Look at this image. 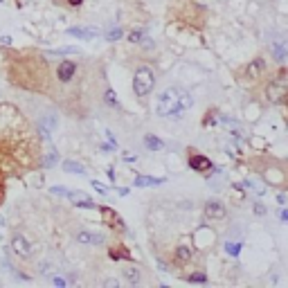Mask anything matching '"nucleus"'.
Returning a JSON list of instances; mask_svg holds the SVG:
<instances>
[{"mask_svg":"<svg viewBox=\"0 0 288 288\" xmlns=\"http://www.w3.org/2000/svg\"><path fill=\"white\" fill-rule=\"evenodd\" d=\"M191 108V95L187 90L169 88L158 97V115L160 117H178Z\"/></svg>","mask_w":288,"mask_h":288,"instance_id":"obj_1","label":"nucleus"},{"mask_svg":"<svg viewBox=\"0 0 288 288\" xmlns=\"http://www.w3.org/2000/svg\"><path fill=\"white\" fill-rule=\"evenodd\" d=\"M153 86H156V74H153V70L149 65H140L135 70V74H133V90H135V95L140 99L147 97L153 90Z\"/></svg>","mask_w":288,"mask_h":288,"instance_id":"obj_2","label":"nucleus"},{"mask_svg":"<svg viewBox=\"0 0 288 288\" xmlns=\"http://www.w3.org/2000/svg\"><path fill=\"white\" fill-rule=\"evenodd\" d=\"M9 245H11V252L18 254V257H23V259H27L32 254V243L27 241V236H23V234H14V236H11Z\"/></svg>","mask_w":288,"mask_h":288,"instance_id":"obj_3","label":"nucleus"},{"mask_svg":"<svg viewBox=\"0 0 288 288\" xmlns=\"http://www.w3.org/2000/svg\"><path fill=\"white\" fill-rule=\"evenodd\" d=\"M270 52L277 61L288 59V39L286 36H273L270 39Z\"/></svg>","mask_w":288,"mask_h":288,"instance_id":"obj_4","label":"nucleus"},{"mask_svg":"<svg viewBox=\"0 0 288 288\" xmlns=\"http://www.w3.org/2000/svg\"><path fill=\"white\" fill-rule=\"evenodd\" d=\"M57 126H59V117H57V113H54V111H45L43 115L39 117V122H36V128H39V131H50V133H52Z\"/></svg>","mask_w":288,"mask_h":288,"instance_id":"obj_5","label":"nucleus"},{"mask_svg":"<svg viewBox=\"0 0 288 288\" xmlns=\"http://www.w3.org/2000/svg\"><path fill=\"white\" fill-rule=\"evenodd\" d=\"M205 216L210 221H221V219H225V207H223V203L221 200H207L205 203Z\"/></svg>","mask_w":288,"mask_h":288,"instance_id":"obj_6","label":"nucleus"},{"mask_svg":"<svg viewBox=\"0 0 288 288\" xmlns=\"http://www.w3.org/2000/svg\"><path fill=\"white\" fill-rule=\"evenodd\" d=\"M77 241H79V243L102 245L106 239H104V234H99V232H88V230H81V232H77Z\"/></svg>","mask_w":288,"mask_h":288,"instance_id":"obj_7","label":"nucleus"},{"mask_svg":"<svg viewBox=\"0 0 288 288\" xmlns=\"http://www.w3.org/2000/svg\"><path fill=\"white\" fill-rule=\"evenodd\" d=\"M74 72H77V65H74L72 61H63V63L57 68V79L63 81V83H68L70 79L74 77Z\"/></svg>","mask_w":288,"mask_h":288,"instance_id":"obj_8","label":"nucleus"},{"mask_svg":"<svg viewBox=\"0 0 288 288\" xmlns=\"http://www.w3.org/2000/svg\"><path fill=\"white\" fill-rule=\"evenodd\" d=\"M99 212L104 214V219H106V223L111 225V228H117V230H126L122 223V219H119V214L115 210H111V207H99Z\"/></svg>","mask_w":288,"mask_h":288,"instance_id":"obj_9","label":"nucleus"},{"mask_svg":"<svg viewBox=\"0 0 288 288\" xmlns=\"http://www.w3.org/2000/svg\"><path fill=\"white\" fill-rule=\"evenodd\" d=\"M189 167L194 171H210L214 165H212L210 158H205V156H200V153H198V156H191L189 158Z\"/></svg>","mask_w":288,"mask_h":288,"instance_id":"obj_10","label":"nucleus"},{"mask_svg":"<svg viewBox=\"0 0 288 288\" xmlns=\"http://www.w3.org/2000/svg\"><path fill=\"white\" fill-rule=\"evenodd\" d=\"M45 149H48V153L43 156V167H45V169H50V167H54L57 162H59V153H57V149L52 147V140L45 142Z\"/></svg>","mask_w":288,"mask_h":288,"instance_id":"obj_11","label":"nucleus"},{"mask_svg":"<svg viewBox=\"0 0 288 288\" xmlns=\"http://www.w3.org/2000/svg\"><path fill=\"white\" fill-rule=\"evenodd\" d=\"M68 34L70 36H77V39H86V41H88V39H95L99 32L95 30V27H70Z\"/></svg>","mask_w":288,"mask_h":288,"instance_id":"obj_12","label":"nucleus"},{"mask_svg":"<svg viewBox=\"0 0 288 288\" xmlns=\"http://www.w3.org/2000/svg\"><path fill=\"white\" fill-rule=\"evenodd\" d=\"M286 93H288V88H284V86H279V83H270L268 86V99L270 102H282Z\"/></svg>","mask_w":288,"mask_h":288,"instance_id":"obj_13","label":"nucleus"},{"mask_svg":"<svg viewBox=\"0 0 288 288\" xmlns=\"http://www.w3.org/2000/svg\"><path fill=\"white\" fill-rule=\"evenodd\" d=\"M165 182V178H153V176H137L135 187H158Z\"/></svg>","mask_w":288,"mask_h":288,"instance_id":"obj_14","label":"nucleus"},{"mask_svg":"<svg viewBox=\"0 0 288 288\" xmlns=\"http://www.w3.org/2000/svg\"><path fill=\"white\" fill-rule=\"evenodd\" d=\"M189 259H191V250L187 248V245H180V248H176V254H173V261H176L178 266L187 264Z\"/></svg>","mask_w":288,"mask_h":288,"instance_id":"obj_15","label":"nucleus"},{"mask_svg":"<svg viewBox=\"0 0 288 288\" xmlns=\"http://www.w3.org/2000/svg\"><path fill=\"white\" fill-rule=\"evenodd\" d=\"M144 144H147L149 151H162L165 149V142L156 135H144Z\"/></svg>","mask_w":288,"mask_h":288,"instance_id":"obj_16","label":"nucleus"},{"mask_svg":"<svg viewBox=\"0 0 288 288\" xmlns=\"http://www.w3.org/2000/svg\"><path fill=\"white\" fill-rule=\"evenodd\" d=\"M122 275H124V279H126L128 284H140V270L135 268V266H126V268L122 270Z\"/></svg>","mask_w":288,"mask_h":288,"instance_id":"obj_17","label":"nucleus"},{"mask_svg":"<svg viewBox=\"0 0 288 288\" xmlns=\"http://www.w3.org/2000/svg\"><path fill=\"white\" fill-rule=\"evenodd\" d=\"M63 171H68V173H79V176H83V173H86V167L79 165V162H74V160H65V162H63Z\"/></svg>","mask_w":288,"mask_h":288,"instance_id":"obj_18","label":"nucleus"},{"mask_svg":"<svg viewBox=\"0 0 288 288\" xmlns=\"http://www.w3.org/2000/svg\"><path fill=\"white\" fill-rule=\"evenodd\" d=\"M261 72H264V61H261V59H254L252 63L248 65V74H250V77H259Z\"/></svg>","mask_w":288,"mask_h":288,"instance_id":"obj_19","label":"nucleus"},{"mask_svg":"<svg viewBox=\"0 0 288 288\" xmlns=\"http://www.w3.org/2000/svg\"><path fill=\"white\" fill-rule=\"evenodd\" d=\"M104 102L111 104L113 108H119V102H117V97H115V93H113V90H106V93H104Z\"/></svg>","mask_w":288,"mask_h":288,"instance_id":"obj_20","label":"nucleus"},{"mask_svg":"<svg viewBox=\"0 0 288 288\" xmlns=\"http://www.w3.org/2000/svg\"><path fill=\"white\" fill-rule=\"evenodd\" d=\"M52 57H65V54H77V48H59V50H52Z\"/></svg>","mask_w":288,"mask_h":288,"instance_id":"obj_21","label":"nucleus"},{"mask_svg":"<svg viewBox=\"0 0 288 288\" xmlns=\"http://www.w3.org/2000/svg\"><path fill=\"white\" fill-rule=\"evenodd\" d=\"M187 282H191V284H205L207 277H205V273H194V275H189V277H187Z\"/></svg>","mask_w":288,"mask_h":288,"instance_id":"obj_22","label":"nucleus"},{"mask_svg":"<svg viewBox=\"0 0 288 288\" xmlns=\"http://www.w3.org/2000/svg\"><path fill=\"white\" fill-rule=\"evenodd\" d=\"M142 39H144V32L142 30H133L131 34H128V41H131V43H142Z\"/></svg>","mask_w":288,"mask_h":288,"instance_id":"obj_23","label":"nucleus"},{"mask_svg":"<svg viewBox=\"0 0 288 288\" xmlns=\"http://www.w3.org/2000/svg\"><path fill=\"white\" fill-rule=\"evenodd\" d=\"M50 191H52L54 196H68V194H70V189H68V187H52V189H50Z\"/></svg>","mask_w":288,"mask_h":288,"instance_id":"obj_24","label":"nucleus"},{"mask_svg":"<svg viewBox=\"0 0 288 288\" xmlns=\"http://www.w3.org/2000/svg\"><path fill=\"white\" fill-rule=\"evenodd\" d=\"M106 39L108 41H119V39H122V30H111L106 34Z\"/></svg>","mask_w":288,"mask_h":288,"instance_id":"obj_25","label":"nucleus"},{"mask_svg":"<svg viewBox=\"0 0 288 288\" xmlns=\"http://www.w3.org/2000/svg\"><path fill=\"white\" fill-rule=\"evenodd\" d=\"M239 250H241L239 243H228V252L232 254V257H236V254H239Z\"/></svg>","mask_w":288,"mask_h":288,"instance_id":"obj_26","label":"nucleus"},{"mask_svg":"<svg viewBox=\"0 0 288 288\" xmlns=\"http://www.w3.org/2000/svg\"><path fill=\"white\" fill-rule=\"evenodd\" d=\"M254 212H257L259 216H264V214H266V210H264V205H261V203H257V205H254Z\"/></svg>","mask_w":288,"mask_h":288,"instance_id":"obj_27","label":"nucleus"},{"mask_svg":"<svg viewBox=\"0 0 288 288\" xmlns=\"http://www.w3.org/2000/svg\"><path fill=\"white\" fill-rule=\"evenodd\" d=\"M93 187H95V189H97V191H102V194H106V187H104V185H99L97 180H93Z\"/></svg>","mask_w":288,"mask_h":288,"instance_id":"obj_28","label":"nucleus"},{"mask_svg":"<svg viewBox=\"0 0 288 288\" xmlns=\"http://www.w3.org/2000/svg\"><path fill=\"white\" fill-rule=\"evenodd\" d=\"M104 284H106V286H111V288L119 286V284H117V279H106V282H104Z\"/></svg>","mask_w":288,"mask_h":288,"instance_id":"obj_29","label":"nucleus"},{"mask_svg":"<svg viewBox=\"0 0 288 288\" xmlns=\"http://www.w3.org/2000/svg\"><path fill=\"white\" fill-rule=\"evenodd\" d=\"M81 2H83V0H68V5H70V7H79Z\"/></svg>","mask_w":288,"mask_h":288,"instance_id":"obj_30","label":"nucleus"},{"mask_svg":"<svg viewBox=\"0 0 288 288\" xmlns=\"http://www.w3.org/2000/svg\"><path fill=\"white\" fill-rule=\"evenodd\" d=\"M0 43H5V45H11V39H9V36H0Z\"/></svg>","mask_w":288,"mask_h":288,"instance_id":"obj_31","label":"nucleus"},{"mask_svg":"<svg viewBox=\"0 0 288 288\" xmlns=\"http://www.w3.org/2000/svg\"><path fill=\"white\" fill-rule=\"evenodd\" d=\"M54 284H57V286H65V279H61V277H54Z\"/></svg>","mask_w":288,"mask_h":288,"instance_id":"obj_32","label":"nucleus"},{"mask_svg":"<svg viewBox=\"0 0 288 288\" xmlns=\"http://www.w3.org/2000/svg\"><path fill=\"white\" fill-rule=\"evenodd\" d=\"M117 194H119V196H126V194H128V189H124V187H119V189H117Z\"/></svg>","mask_w":288,"mask_h":288,"instance_id":"obj_33","label":"nucleus"},{"mask_svg":"<svg viewBox=\"0 0 288 288\" xmlns=\"http://www.w3.org/2000/svg\"><path fill=\"white\" fill-rule=\"evenodd\" d=\"M282 221H288V210H284V212H282Z\"/></svg>","mask_w":288,"mask_h":288,"instance_id":"obj_34","label":"nucleus"}]
</instances>
